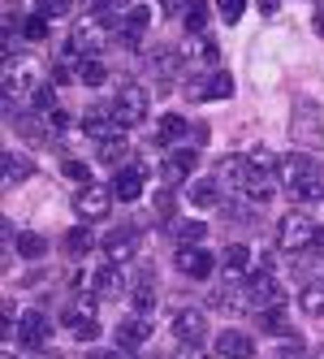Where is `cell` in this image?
Masks as SVG:
<instances>
[{
    "label": "cell",
    "mask_w": 324,
    "mask_h": 359,
    "mask_svg": "<svg viewBox=\"0 0 324 359\" xmlns=\"http://www.w3.org/2000/svg\"><path fill=\"white\" fill-rule=\"evenodd\" d=\"M277 182L290 191V199H320V165L311 151H290L277 161Z\"/></svg>",
    "instance_id": "cell-1"
},
{
    "label": "cell",
    "mask_w": 324,
    "mask_h": 359,
    "mask_svg": "<svg viewBox=\"0 0 324 359\" xmlns=\"http://www.w3.org/2000/svg\"><path fill=\"white\" fill-rule=\"evenodd\" d=\"M290 139L303 151H320L324 147V117L316 109V100H298L294 117H290Z\"/></svg>",
    "instance_id": "cell-2"
},
{
    "label": "cell",
    "mask_w": 324,
    "mask_h": 359,
    "mask_svg": "<svg viewBox=\"0 0 324 359\" xmlns=\"http://www.w3.org/2000/svg\"><path fill=\"white\" fill-rule=\"evenodd\" d=\"M316 234H320V225L311 217H303V212H286L277 221V247L281 251H311Z\"/></svg>",
    "instance_id": "cell-3"
},
{
    "label": "cell",
    "mask_w": 324,
    "mask_h": 359,
    "mask_svg": "<svg viewBox=\"0 0 324 359\" xmlns=\"http://www.w3.org/2000/svg\"><path fill=\"white\" fill-rule=\"evenodd\" d=\"M246 307H255V312H281V307H286L281 281L272 277V273L251 277V281H246Z\"/></svg>",
    "instance_id": "cell-4"
},
{
    "label": "cell",
    "mask_w": 324,
    "mask_h": 359,
    "mask_svg": "<svg viewBox=\"0 0 324 359\" xmlns=\"http://www.w3.org/2000/svg\"><path fill=\"white\" fill-rule=\"evenodd\" d=\"M65 329L73 333L78 342H95L99 338V316H95V299H73L69 307H65Z\"/></svg>",
    "instance_id": "cell-5"
},
{
    "label": "cell",
    "mask_w": 324,
    "mask_h": 359,
    "mask_svg": "<svg viewBox=\"0 0 324 359\" xmlns=\"http://www.w3.org/2000/svg\"><path fill=\"white\" fill-rule=\"evenodd\" d=\"M113 187H95V182H87L78 195H73V208H78V217L83 221H104L108 217V208H113Z\"/></svg>",
    "instance_id": "cell-6"
},
{
    "label": "cell",
    "mask_w": 324,
    "mask_h": 359,
    "mask_svg": "<svg viewBox=\"0 0 324 359\" xmlns=\"http://www.w3.org/2000/svg\"><path fill=\"white\" fill-rule=\"evenodd\" d=\"M113 117L121 126H139L147 117V91L139 83H126V87L117 91V100H113Z\"/></svg>",
    "instance_id": "cell-7"
},
{
    "label": "cell",
    "mask_w": 324,
    "mask_h": 359,
    "mask_svg": "<svg viewBox=\"0 0 324 359\" xmlns=\"http://www.w3.org/2000/svg\"><path fill=\"white\" fill-rule=\"evenodd\" d=\"M173 338L182 346H204L208 338V316L199 312V307H182L178 316H173Z\"/></svg>",
    "instance_id": "cell-8"
},
{
    "label": "cell",
    "mask_w": 324,
    "mask_h": 359,
    "mask_svg": "<svg viewBox=\"0 0 324 359\" xmlns=\"http://www.w3.org/2000/svg\"><path fill=\"white\" fill-rule=\"evenodd\" d=\"M195 165H199V151H190V147L169 151V156L160 161V182H164V187H182L186 177L195 173Z\"/></svg>",
    "instance_id": "cell-9"
},
{
    "label": "cell",
    "mask_w": 324,
    "mask_h": 359,
    "mask_svg": "<svg viewBox=\"0 0 324 359\" xmlns=\"http://www.w3.org/2000/svg\"><path fill=\"white\" fill-rule=\"evenodd\" d=\"M99 39H104V22H99V18H78L65 48L73 57H83V53H91V48H99Z\"/></svg>",
    "instance_id": "cell-10"
},
{
    "label": "cell",
    "mask_w": 324,
    "mask_h": 359,
    "mask_svg": "<svg viewBox=\"0 0 324 359\" xmlns=\"http://www.w3.org/2000/svg\"><path fill=\"white\" fill-rule=\"evenodd\" d=\"M220 260L208 251V247H178V269L186 273V277H212V269H216Z\"/></svg>",
    "instance_id": "cell-11"
},
{
    "label": "cell",
    "mask_w": 324,
    "mask_h": 359,
    "mask_svg": "<svg viewBox=\"0 0 324 359\" xmlns=\"http://www.w3.org/2000/svg\"><path fill=\"white\" fill-rule=\"evenodd\" d=\"M83 130H87L91 139H99V143H121V130H126V126H121L113 113H95V109H91V113L83 117Z\"/></svg>",
    "instance_id": "cell-12"
},
{
    "label": "cell",
    "mask_w": 324,
    "mask_h": 359,
    "mask_svg": "<svg viewBox=\"0 0 324 359\" xmlns=\"http://www.w3.org/2000/svg\"><path fill=\"white\" fill-rule=\"evenodd\" d=\"M17 338L22 346H48V338H52V325H48L43 312H27L17 320Z\"/></svg>",
    "instance_id": "cell-13"
},
{
    "label": "cell",
    "mask_w": 324,
    "mask_h": 359,
    "mask_svg": "<svg viewBox=\"0 0 324 359\" xmlns=\"http://www.w3.org/2000/svg\"><path fill=\"white\" fill-rule=\"evenodd\" d=\"M113 195H117L121 203H134V199L143 195V165H139V161L126 165V169H117V177H113Z\"/></svg>",
    "instance_id": "cell-14"
},
{
    "label": "cell",
    "mask_w": 324,
    "mask_h": 359,
    "mask_svg": "<svg viewBox=\"0 0 324 359\" xmlns=\"http://www.w3.org/2000/svg\"><path fill=\"white\" fill-rule=\"evenodd\" d=\"M91 290H95L99 299H117L121 290H126V273H121V264L95 269V273H91Z\"/></svg>",
    "instance_id": "cell-15"
},
{
    "label": "cell",
    "mask_w": 324,
    "mask_h": 359,
    "mask_svg": "<svg viewBox=\"0 0 324 359\" xmlns=\"http://www.w3.org/2000/svg\"><path fill=\"white\" fill-rule=\"evenodd\" d=\"M134 247H139V238H134V229H113V234L99 243V251L108 255V264H121V260H130L134 255Z\"/></svg>",
    "instance_id": "cell-16"
},
{
    "label": "cell",
    "mask_w": 324,
    "mask_h": 359,
    "mask_svg": "<svg viewBox=\"0 0 324 359\" xmlns=\"http://www.w3.org/2000/svg\"><path fill=\"white\" fill-rule=\"evenodd\" d=\"M147 338H152V325H147V316H126L117 325V346L121 351H134V346H143Z\"/></svg>",
    "instance_id": "cell-17"
},
{
    "label": "cell",
    "mask_w": 324,
    "mask_h": 359,
    "mask_svg": "<svg viewBox=\"0 0 324 359\" xmlns=\"http://www.w3.org/2000/svg\"><path fill=\"white\" fill-rule=\"evenodd\" d=\"M216 355L220 359H251L255 355V342L246 338V333H238V329H225L216 338Z\"/></svg>",
    "instance_id": "cell-18"
},
{
    "label": "cell",
    "mask_w": 324,
    "mask_h": 359,
    "mask_svg": "<svg viewBox=\"0 0 324 359\" xmlns=\"http://www.w3.org/2000/svg\"><path fill=\"white\" fill-rule=\"evenodd\" d=\"M147 27H152V9H130L126 18H121V43L126 48H139V39L147 35Z\"/></svg>",
    "instance_id": "cell-19"
},
{
    "label": "cell",
    "mask_w": 324,
    "mask_h": 359,
    "mask_svg": "<svg viewBox=\"0 0 324 359\" xmlns=\"http://www.w3.org/2000/svg\"><path fill=\"white\" fill-rule=\"evenodd\" d=\"M31 79H35L31 61H22V57H5V100H13V91H22V87H31Z\"/></svg>",
    "instance_id": "cell-20"
},
{
    "label": "cell",
    "mask_w": 324,
    "mask_h": 359,
    "mask_svg": "<svg viewBox=\"0 0 324 359\" xmlns=\"http://www.w3.org/2000/svg\"><path fill=\"white\" fill-rule=\"evenodd\" d=\"M220 269H225V277H230V281H242L246 273H251V251H246L242 243L225 247V251H220Z\"/></svg>",
    "instance_id": "cell-21"
},
{
    "label": "cell",
    "mask_w": 324,
    "mask_h": 359,
    "mask_svg": "<svg viewBox=\"0 0 324 359\" xmlns=\"http://www.w3.org/2000/svg\"><path fill=\"white\" fill-rule=\"evenodd\" d=\"M277 173H246V182H242V195L251 199V203H268L272 191H277Z\"/></svg>",
    "instance_id": "cell-22"
},
{
    "label": "cell",
    "mask_w": 324,
    "mask_h": 359,
    "mask_svg": "<svg viewBox=\"0 0 324 359\" xmlns=\"http://www.w3.org/2000/svg\"><path fill=\"white\" fill-rule=\"evenodd\" d=\"M208 307H216V312H242V307H246V290H238L234 281H230V286H216V290H208Z\"/></svg>",
    "instance_id": "cell-23"
},
{
    "label": "cell",
    "mask_w": 324,
    "mask_h": 359,
    "mask_svg": "<svg viewBox=\"0 0 324 359\" xmlns=\"http://www.w3.org/2000/svg\"><path fill=\"white\" fill-rule=\"evenodd\" d=\"M230 95H234V79H230V74H212L208 83L190 87V100H230Z\"/></svg>",
    "instance_id": "cell-24"
},
{
    "label": "cell",
    "mask_w": 324,
    "mask_h": 359,
    "mask_svg": "<svg viewBox=\"0 0 324 359\" xmlns=\"http://www.w3.org/2000/svg\"><path fill=\"white\" fill-rule=\"evenodd\" d=\"M186 199L195 203V208H216V203H220V182H208V177H204V182H190Z\"/></svg>",
    "instance_id": "cell-25"
},
{
    "label": "cell",
    "mask_w": 324,
    "mask_h": 359,
    "mask_svg": "<svg viewBox=\"0 0 324 359\" xmlns=\"http://www.w3.org/2000/svg\"><path fill=\"white\" fill-rule=\"evenodd\" d=\"M173 238H178V247H204L208 221H178L173 225Z\"/></svg>",
    "instance_id": "cell-26"
},
{
    "label": "cell",
    "mask_w": 324,
    "mask_h": 359,
    "mask_svg": "<svg viewBox=\"0 0 324 359\" xmlns=\"http://www.w3.org/2000/svg\"><path fill=\"white\" fill-rule=\"evenodd\" d=\"M246 173H251V169H246V156H225V161H220V169H216V182L220 187H242L246 182Z\"/></svg>",
    "instance_id": "cell-27"
},
{
    "label": "cell",
    "mask_w": 324,
    "mask_h": 359,
    "mask_svg": "<svg viewBox=\"0 0 324 359\" xmlns=\"http://www.w3.org/2000/svg\"><path fill=\"white\" fill-rule=\"evenodd\" d=\"M65 251L69 255H91L95 251V229L91 225H73L69 234H65Z\"/></svg>",
    "instance_id": "cell-28"
},
{
    "label": "cell",
    "mask_w": 324,
    "mask_h": 359,
    "mask_svg": "<svg viewBox=\"0 0 324 359\" xmlns=\"http://www.w3.org/2000/svg\"><path fill=\"white\" fill-rule=\"evenodd\" d=\"M130 299H134V312L139 316H147V312H152V307H156V286H152V277H139L134 281V286H130Z\"/></svg>",
    "instance_id": "cell-29"
},
{
    "label": "cell",
    "mask_w": 324,
    "mask_h": 359,
    "mask_svg": "<svg viewBox=\"0 0 324 359\" xmlns=\"http://www.w3.org/2000/svg\"><path fill=\"white\" fill-rule=\"evenodd\" d=\"M35 173L31 161H22L17 151H5V187H17V182H27V177Z\"/></svg>",
    "instance_id": "cell-30"
},
{
    "label": "cell",
    "mask_w": 324,
    "mask_h": 359,
    "mask_svg": "<svg viewBox=\"0 0 324 359\" xmlns=\"http://www.w3.org/2000/svg\"><path fill=\"white\" fill-rule=\"evenodd\" d=\"M298 307L307 316H324V281H307L303 294H298Z\"/></svg>",
    "instance_id": "cell-31"
},
{
    "label": "cell",
    "mask_w": 324,
    "mask_h": 359,
    "mask_svg": "<svg viewBox=\"0 0 324 359\" xmlns=\"http://www.w3.org/2000/svg\"><path fill=\"white\" fill-rule=\"evenodd\" d=\"M186 130H190V121H186V117L164 113V117H160V126H156V139H160V143H173V139H182Z\"/></svg>",
    "instance_id": "cell-32"
},
{
    "label": "cell",
    "mask_w": 324,
    "mask_h": 359,
    "mask_svg": "<svg viewBox=\"0 0 324 359\" xmlns=\"http://www.w3.org/2000/svg\"><path fill=\"white\" fill-rule=\"evenodd\" d=\"M31 104L48 117V113L57 109V83H35V87H31Z\"/></svg>",
    "instance_id": "cell-33"
},
{
    "label": "cell",
    "mask_w": 324,
    "mask_h": 359,
    "mask_svg": "<svg viewBox=\"0 0 324 359\" xmlns=\"http://www.w3.org/2000/svg\"><path fill=\"white\" fill-rule=\"evenodd\" d=\"M182 22H186V31H190V35H199V31L208 27V0H190L186 13H182Z\"/></svg>",
    "instance_id": "cell-34"
},
{
    "label": "cell",
    "mask_w": 324,
    "mask_h": 359,
    "mask_svg": "<svg viewBox=\"0 0 324 359\" xmlns=\"http://www.w3.org/2000/svg\"><path fill=\"white\" fill-rule=\"evenodd\" d=\"M277 161H281V156H272L268 147L246 151V169H251V173H277Z\"/></svg>",
    "instance_id": "cell-35"
},
{
    "label": "cell",
    "mask_w": 324,
    "mask_h": 359,
    "mask_svg": "<svg viewBox=\"0 0 324 359\" xmlns=\"http://www.w3.org/2000/svg\"><path fill=\"white\" fill-rule=\"evenodd\" d=\"M48 251V243L39 234H31V229H22L17 234V255H27V260H39V255Z\"/></svg>",
    "instance_id": "cell-36"
},
{
    "label": "cell",
    "mask_w": 324,
    "mask_h": 359,
    "mask_svg": "<svg viewBox=\"0 0 324 359\" xmlns=\"http://www.w3.org/2000/svg\"><path fill=\"white\" fill-rule=\"evenodd\" d=\"M260 329H264V333H272V338H294V329L286 325V316H281V312H260Z\"/></svg>",
    "instance_id": "cell-37"
},
{
    "label": "cell",
    "mask_w": 324,
    "mask_h": 359,
    "mask_svg": "<svg viewBox=\"0 0 324 359\" xmlns=\"http://www.w3.org/2000/svg\"><path fill=\"white\" fill-rule=\"evenodd\" d=\"M104 79H108L104 61H83V65H78V83H87V87H99Z\"/></svg>",
    "instance_id": "cell-38"
},
{
    "label": "cell",
    "mask_w": 324,
    "mask_h": 359,
    "mask_svg": "<svg viewBox=\"0 0 324 359\" xmlns=\"http://www.w3.org/2000/svg\"><path fill=\"white\" fill-rule=\"evenodd\" d=\"M35 13L48 18V22H57V18L69 13V0H35Z\"/></svg>",
    "instance_id": "cell-39"
},
{
    "label": "cell",
    "mask_w": 324,
    "mask_h": 359,
    "mask_svg": "<svg viewBox=\"0 0 324 359\" xmlns=\"http://www.w3.org/2000/svg\"><path fill=\"white\" fill-rule=\"evenodd\" d=\"M22 35H27V39H48V18L27 13V18H22Z\"/></svg>",
    "instance_id": "cell-40"
},
{
    "label": "cell",
    "mask_w": 324,
    "mask_h": 359,
    "mask_svg": "<svg viewBox=\"0 0 324 359\" xmlns=\"http://www.w3.org/2000/svg\"><path fill=\"white\" fill-rule=\"evenodd\" d=\"M61 173L73 177V182H91V169H87L83 161H61Z\"/></svg>",
    "instance_id": "cell-41"
},
{
    "label": "cell",
    "mask_w": 324,
    "mask_h": 359,
    "mask_svg": "<svg viewBox=\"0 0 324 359\" xmlns=\"http://www.w3.org/2000/svg\"><path fill=\"white\" fill-rule=\"evenodd\" d=\"M152 65H156V74H164V79H173V74H178V53H160V57H156Z\"/></svg>",
    "instance_id": "cell-42"
},
{
    "label": "cell",
    "mask_w": 324,
    "mask_h": 359,
    "mask_svg": "<svg viewBox=\"0 0 324 359\" xmlns=\"http://www.w3.org/2000/svg\"><path fill=\"white\" fill-rule=\"evenodd\" d=\"M216 5H220V18H225V22H238L246 0H216Z\"/></svg>",
    "instance_id": "cell-43"
},
{
    "label": "cell",
    "mask_w": 324,
    "mask_h": 359,
    "mask_svg": "<svg viewBox=\"0 0 324 359\" xmlns=\"http://www.w3.org/2000/svg\"><path fill=\"white\" fill-rule=\"evenodd\" d=\"M121 156H126V147H121V143H104V151H99V161H104V165H121Z\"/></svg>",
    "instance_id": "cell-44"
},
{
    "label": "cell",
    "mask_w": 324,
    "mask_h": 359,
    "mask_svg": "<svg viewBox=\"0 0 324 359\" xmlns=\"http://www.w3.org/2000/svg\"><path fill=\"white\" fill-rule=\"evenodd\" d=\"M65 126H69V113H65V109H52V113H48V130H65Z\"/></svg>",
    "instance_id": "cell-45"
},
{
    "label": "cell",
    "mask_w": 324,
    "mask_h": 359,
    "mask_svg": "<svg viewBox=\"0 0 324 359\" xmlns=\"http://www.w3.org/2000/svg\"><path fill=\"white\" fill-rule=\"evenodd\" d=\"M199 57H204L208 65H216V61H220V43H216V39H204V53H199Z\"/></svg>",
    "instance_id": "cell-46"
},
{
    "label": "cell",
    "mask_w": 324,
    "mask_h": 359,
    "mask_svg": "<svg viewBox=\"0 0 324 359\" xmlns=\"http://www.w3.org/2000/svg\"><path fill=\"white\" fill-rule=\"evenodd\" d=\"M156 212H160V217H164V212H173V191H169V187L156 195Z\"/></svg>",
    "instance_id": "cell-47"
},
{
    "label": "cell",
    "mask_w": 324,
    "mask_h": 359,
    "mask_svg": "<svg viewBox=\"0 0 324 359\" xmlns=\"http://www.w3.org/2000/svg\"><path fill=\"white\" fill-rule=\"evenodd\" d=\"M186 5H190V0H160L164 13H186Z\"/></svg>",
    "instance_id": "cell-48"
},
{
    "label": "cell",
    "mask_w": 324,
    "mask_h": 359,
    "mask_svg": "<svg viewBox=\"0 0 324 359\" xmlns=\"http://www.w3.org/2000/svg\"><path fill=\"white\" fill-rule=\"evenodd\" d=\"M91 359H134L130 351H99V355H91Z\"/></svg>",
    "instance_id": "cell-49"
},
{
    "label": "cell",
    "mask_w": 324,
    "mask_h": 359,
    "mask_svg": "<svg viewBox=\"0 0 324 359\" xmlns=\"http://www.w3.org/2000/svg\"><path fill=\"white\" fill-rule=\"evenodd\" d=\"M277 9H281V0H260V13H264V18H272Z\"/></svg>",
    "instance_id": "cell-50"
},
{
    "label": "cell",
    "mask_w": 324,
    "mask_h": 359,
    "mask_svg": "<svg viewBox=\"0 0 324 359\" xmlns=\"http://www.w3.org/2000/svg\"><path fill=\"white\" fill-rule=\"evenodd\" d=\"M316 225H320V229H324V195H320V199H316Z\"/></svg>",
    "instance_id": "cell-51"
},
{
    "label": "cell",
    "mask_w": 324,
    "mask_h": 359,
    "mask_svg": "<svg viewBox=\"0 0 324 359\" xmlns=\"http://www.w3.org/2000/svg\"><path fill=\"white\" fill-rule=\"evenodd\" d=\"M316 35H324V13H316Z\"/></svg>",
    "instance_id": "cell-52"
}]
</instances>
